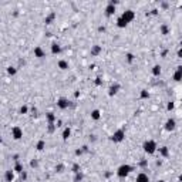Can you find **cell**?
Returning <instances> with one entry per match:
<instances>
[{"label":"cell","instance_id":"obj_2","mask_svg":"<svg viewBox=\"0 0 182 182\" xmlns=\"http://www.w3.org/2000/svg\"><path fill=\"white\" fill-rule=\"evenodd\" d=\"M138 181H139V182H148V179H146V178H145L144 175H139V178H138Z\"/></svg>","mask_w":182,"mask_h":182},{"label":"cell","instance_id":"obj_1","mask_svg":"<svg viewBox=\"0 0 182 182\" xmlns=\"http://www.w3.org/2000/svg\"><path fill=\"white\" fill-rule=\"evenodd\" d=\"M128 169H129L128 166H122V168L119 169V175H124V173L127 175V173H128Z\"/></svg>","mask_w":182,"mask_h":182}]
</instances>
